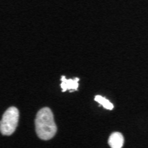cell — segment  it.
Wrapping results in <instances>:
<instances>
[{"label":"cell","instance_id":"5","mask_svg":"<svg viewBox=\"0 0 148 148\" xmlns=\"http://www.w3.org/2000/svg\"><path fill=\"white\" fill-rule=\"evenodd\" d=\"M94 100H95L96 102H97L99 104H101L105 109H108V110H113V109H114V104L111 103L110 101H108V99H106L105 97L100 96V95L95 96Z\"/></svg>","mask_w":148,"mask_h":148},{"label":"cell","instance_id":"4","mask_svg":"<svg viewBox=\"0 0 148 148\" xmlns=\"http://www.w3.org/2000/svg\"><path fill=\"white\" fill-rule=\"evenodd\" d=\"M125 143V138L120 132H113L108 140V144L111 148H122Z\"/></svg>","mask_w":148,"mask_h":148},{"label":"cell","instance_id":"2","mask_svg":"<svg viewBox=\"0 0 148 148\" xmlns=\"http://www.w3.org/2000/svg\"><path fill=\"white\" fill-rule=\"evenodd\" d=\"M20 119V111L15 107H10L3 115L0 121V132L2 135L10 136L15 131Z\"/></svg>","mask_w":148,"mask_h":148},{"label":"cell","instance_id":"1","mask_svg":"<svg viewBox=\"0 0 148 148\" xmlns=\"http://www.w3.org/2000/svg\"><path fill=\"white\" fill-rule=\"evenodd\" d=\"M35 127L37 136L42 140H49L55 136L57 125L51 108L44 107L37 112L35 119Z\"/></svg>","mask_w":148,"mask_h":148},{"label":"cell","instance_id":"3","mask_svg":"<svg viewBox=\"0 0 148 148\" xmlns=\"http://www.w3.org/2000/svg\"><path fill=\"white\" fill-rule=\"evenodd\" d=\"M79 80L80 79L78 77H76L75 79H66V77L64 75H62L61 85H60L62 91L64 92L66 91H77L78 87H79Z\"/></svg>","mask_w":148,"mask_h":148}]
</instances>
